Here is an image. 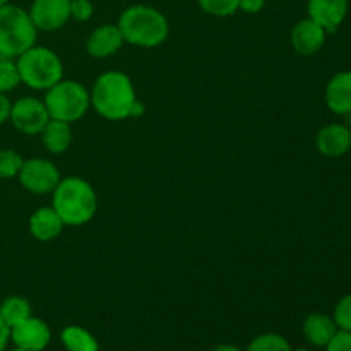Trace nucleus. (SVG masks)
I'll return each instance as SVG.
<instances>
[{
	"label": "nucleus",
	"instance_id": "6e6552de",
	"mask_svg": "<svg viewBox=\"0 0 351 351\" xmlns=\"http://www.w3.org/2000/svg\"><path fill=\"white\" fill-rule=\"evenodd\" d=\"M9 120L19 132L27 134V136H36L41 134L45 125L50 120L48 110L41 99L33 98V96H24L17 101L12 103Z\"/></svg>",
	"mask_w": 351,
	"mask_h": 351
},
{
	"label": "nucleus",
	"instance_id": "4be33fe9",
	"mask_svg": "<svg viewBox=\"0 0 351 351\" xmlns=\"http://www.w3.org/2000/svg\"><path fill=\"white\" fill-rule=\"evenodd\" d=\"M21 84L17 64L12 58L0 57V93H9Z\"/></svg>",
	"mask_w": 351,
	"mask_h": 351
},
{
	"label": "nucleus",
	"instance_id": "b1692460",
	"mask_svg": "<svg viewBox=\"0 0 351 351\" xmlns=\"http://www.w3.org/2000/svg\"><path fill=\"white\" fill-rule=\"evenodd\" d=\"M24 160L14 149H0V178H16Z\"/></svg>",
	"mask_w": 351,
	"mask_h": 351
},
{
	"label": "nucleus",
	"instance_id": "a878e982",
	"mask_svg": "<svg viewBox=\"0 0 351 351\" xmlns=\"http://www.w3.org/2000/svg\"><path fill=\"white\" fill-rule=\"evenodd\" d=\"M95 14V5L91 0H71V19L86 23Z\"/></svg>",
	"mask_w": 351,
	"mask_h": 351
},
{
	"label": "nucleus",
	"instance_id": "72a5a7b5",
	"mask_svg": "<svg viewBox=\"0 0 351 351\" xmlns=\"http://www.w3.org/2000/svg\"><path fill=\"white\" fill-rule=\"evenodd\" d=\"M295 351H311V350H307V348H298V350H295Z\"/></svg>",
	"mask_w": 351,
	"mask_h": 351
},
{
	"label": "nucleus",
	"instance_id": "f257e3e1",
	"mask_svg": "<svg viewBox=\"0 0 351 351\" xmlns=\"http://www.w3.org/2000/svg\"><path fill=\"white\" fill-rule=\"evenodd\" d=\"M89 96L96 113L112 122L129 119L134 101L137 99L130 77L119 71L103 72L95 81Z\"/></svg>",
	"mask_w": 351,
	"mask_h": 351
},
{
	"label": "nucleus",
	"instance_id": "5701e85b",
	"mask_svg": "<svg viewBox=\"0 0 351 351\" xmlns=\"http://www.w3.org/2000/svg\"><path fill=\"white\" fill-rule=\"evenodd\" d=\"M206 14L215 17H228L239 10L240 0H197Z\"/></svg>",
	"mask_w": 351,
	"mask_h": 351
},
{
	"label": "nucleus",
	"instance_id": "2eb2a0df",
	"mask_svg": "<svg viewBox=\"0 0 351 351\" xmlns=\"http://www.w3.org/2000/svg\"><path fill=\"white\" fill-rule=\"evenodd\" d=\"M315 143H317V149L324 156H343L351 147V130L346 125L331 123L319 130Z\"/></svg>",
	"mask_w": 351,
	"mask_h": 351
},
{
	"label": "nucleus",
	"instance_id": "aec40b11",
	"mask_svg": "<svg viewBox=\"0 0 351 351\" xmlns=\"http://www.w3.org/2000/svg\"><path fill=\"white\" fill-rule=\"evenodd\" d=\"M0 317L5 322L9 328H14L19 322L26 321L27 317H31V304L27 302V298L17 297H7L5 300L0 304Z\"/></svg>",
	"mask_w": 351,
	"mask_h": 351
},
{
	"label": "nucleus",
	"instance_id": "412c9836",
	"mask_svg": "<svg viewBox=\"0 0 351 351\" xmlns=\"http://www.w3.org/2000/svg\"><path fill=\"white\" fill-rule=\"evenodd\" d=\"M245 351H291V346L281 335L266 332L254 338Z\"/></svg>",
	"mask_w": 351,
	"mask_h": 351
},
{
	"label": "nucleus",
	"instance_id": "0eeeda50",
	"mask_svg": "<svg viewBox=\"0 0 351 351\" xmlns=\"http://www.w3.org/2000/svg\"><path fill=\"white\" fill-rule=\"evenodd\" d=\"M17 178H19V184L27 192L38 195L51 194L58 185V182L62 180L58 168L50 160H45V158L24 160Z\"/></svg>",
	"mask_w": 351,
	"mask_h": 351
},
{
	"label": "nucleus",
	"instance_id": "bb28decb",
	"mask_svg": "<svg viewBox=\"0 0 351 351\" xmlns=\"http://www.w3.org/2000/svg\"><path fill=\"white\" fill-rule=\"evenodd\" d=\"M326 351H351V332L338 329L335 338L326 346Z\"/></svg>",
	"mask_w": 351,
	"mask_h": 351
},
{
	"label": "nucleus",
	"instance_id": "f8f14e48",
	"mask_svg": "<svg viewBox=\"0 0 351 351\" xmlns=\"http://www.w3.org/2000/svg\"><path fill=\"white\" fill-rule=\"evenodd\" d=\"M326 29L311 17L302 19L291 29V47L298 55H315L326 43Z\"/></svg>",
	"mask_w": 351,
	"mask_h": 351
},
{
	"label": "nucleus",
	"instance_id": "6ab92c4d",
	"mask_svg": "<svg viewBox=\"0 0 351 351\" xmlns=\"http://www.w3.org/2000/svg\"><path fill=\"white\" fill-rule=\"evenodd\" d=\"M67 351H99L98 339L81 326H67L60 335Z\"/></svg>",
	"mask_w": 351,
	"mask_h": 351
},
{
	"label": "nucleus",
	"instance_id": "9b49d317",
	"mask_svg": "<svg viewBox=\"0 0 351 351\" xmlns=\"http://www.w3.org/2000/svg\"><path fill=\"white\" fill-rule=\"evenodd\" d=\"M307 12L326 33H335L348 14V0H308Z\"/></svg>",
	"mask_w": 351,
	"mask_h": 351
},
{
	"label": "nucleus",
	"instance_id": "f3484780",
	"mask_svg": "<svg viewBox=\"0 0 351 351\" xmlns=\"http://www.w3.org/2000/svg\"><path fill=\"white\" fill-rule=\"evenodd\" d=\"M336 332H338V326H336L335 319L326 314L314 312L304 322L305 338L311 345L317 346V348H326L329 341L335 338Z\"/></svg>",
	"mask_w": 351,
	"mask_h": 351
},
{
	"label": "nucleus",
	"instance_id": "39448f33",
	"mask_svg": "<svg viewBox=\"0 0 351 351\" xmlns=\"http://www.w3.org/2000/svg\"><path fill=\"white\" fill-rule=\"evenodd\" d=\"M21 82L36 91H47L64 79L60 57L47 47H31L17 57Z\"/></svg>",
	"mask_w": 351,
	"mask_h": 351
},
{
	"label": "nucleus",
	"instance_id": "393cba45",
	"mask_svg": "<svg viewBox=\"0 0 351 351\" xmlns=\"http://www.w3.org/2000/svg\"><path fill=\"white\" fill-rule=\"evenodd\" d=\"M332 319H335L338 329L351 332V293L338 302Z\"/></svg>",
	"mask_w": 351,
	"mask_h": 351
},
{
	"label": "nucleus",
	"instance_id": "1a4fd4ad",
	"mask_svg": "<svg viewBox=\"0 0 351 351\" xmlns=\"http://www.w3.org/2000/svg\"><path fill=\"white\" fill-rule=\"evenodd\" d=\"M27 12L38 31H57L71 19V0H33Z\"/></svg>",
	"mask_w": 351,
	"mask_h": 351
},
{
	"label": "nucleus",
	"instance_id": "f03ea898",
	"mask_svg": "<svg viewBox=\"0 0 351 351\" xmlns=\"http://www.w3.org/2000/svg\"><path fill=\"white\" fill-rule=\"evenodd\" d=\"M117 26L125 43L141 48L160 47L170 33L167 16L161 10L144 3L127 7L120 14Z\"/></svg>",
	"mask_w": 351,
	"mask_h": 351
},
{
	"label": "nucleus",
	"instance_id": "c756f323",
	"mask_svg": "<svg viewBox=\"0 0 351 351\" xmlns=\"http://www.w3.org/2000/svg\"><path fill=\"white\" fill-rule=\"evenodd\" d=\"M10 341V328L0 317V351L5 350L7 343Z\"/></svg>",
	"mask_w": 351,
	"mask_h": 351
},
{
	"label": "nucleus",
	"instance_id": "dca6fc26",
	"mask_svg": "<svg viewBox=\"0 0 351 351\" xmlns=\"http://www.w3.org/2000/svg\"><path fill=\"white\" fill-rule=\"evenodd\" d=\"M64 226V221L51 206L40 208L29 218V233L40 242H50V240L57 239Z\"/></svg>",
	"mask_w": 351,
	"mask_h": 351
},
{
	"label": "nucleus",
	"instance_id": "9d476101",
	"mask_svg": "<svg viewBox=\"0 0 351 351\" xmlns=\"http://www.w3.org/2000/svg\"><path fill=\"white\" fill-rule=\"evenodd\" d=\"M51 339L50 328L43 319L27 317L26 321L19 322L10 328V341L16 348L26 351H43Z\"/></svg>",
	"mask_w": 351,
	"mask_h": 351
},
{
	"label": "nucleus",
	"instance_id": "20e7f679",
	"mask_svg": "<svg viewBox=\"0 0 351 351\" xmlns=\"http://www.w3.org/2000/svg\"><path fill=\"white\" fill-rule=\"evenodd\" d=\"M36 36L27 10L14 3L0 7V57L17 58L36 45Z\"/></svg>",
	"mask_w": 351,
	"mask_h": 351
},
{
	"label": "nucleus",
	"instance_id": "473e14b6",
	"mask_svg": "<svg viewBox=\"0 0 351 351\" xmlns=\"http://www.w3.org/2000/svg\"><path fill=\"white\" fill-rule=\"evenodd\" d=\"M7 3H10V0H0V7L7 5Z\"/></svg>",
	"mask_w": 351,
	"mask_h": 351
},
{
	"label": "nucleus",
	"instance_id": "7c9ffc66",
	"mask_svg": "<svg viewBox=\"0 0 351 351\" xmlns=\"http://www.w3.org/2000/svg\"><path fill=\"white\" fill-rule=\"evenodd\" d=\"M144 112H146V106H144L139 99H136L132 105V110H130V117H134V119H139V117L144 115Z\"/></svg>",
	"mask_w": 351,
	"mask_h": 351
},
{
	"label": "nucleus",
	"instance_id": "7ed1b4c3",
	"mask_svg": "<svg viewBox=\"0 0 351 351\" xmlns=\"http://www.w3.org/2000/svg\"><path fill=\"white\" fill-rule=\"evenodd\" d=\"M51 208L57 211L65 226H81L93 219L98 209V197L88 180L67 177L55 187Z\"/></svg>",
	"mask_w": 351,
	"mask_h": 351
},
{
	"label": "nucleus",
	"instance_id": "2f4dec72",
	"mask_svg": "<svg viewBox=\"0 0 351 351\" xmlns=\"http://www.w3.org/2000/svg\"><path fill=\"white\" fill-rule=\"evenodd\" d=\"M211 351H243V350H240L239 346H233V345H219L216 346V348H213Z\"/></svg>",
	"mask_w": 351,
	"mask_h": 351
},
{
	"label": "nucleus",
	"instance_id": "c85d7f7f",
	"mask_svg": "<svg viewBox=\"0 0 351 351\" xmlns=\"http://www.w3.org/2000/svg\"><path fill=\"white\" fill-rule=\"evenodd\" d=\"M10 108H12V103H10V99L7 98L5 93H0V125L9 120Z\"/></svg>",
	"mask_w": 351,
	"mask_h": 351
},
{
	"label": "nucleus",
	"instance_id": "a211bd4d",
	"mask_svg": "<svg viewBox=\"0 0 351 351\" xmlns=\"http://www.w3.org/2000/svg\"><path fill=\"white\" fill-rule=\"evenodd\" d=\"M41 141L43 146L47 147L48 153L60 154L69 149L72 143V129L71 123L62 122V120L50 119L45 129L41 130Z\"/></svg>",
	"mask_w": 351,
	"mask_h": 351
},
{
	"label": "nucleus",
	"instance_id": "f704fd0d",
	"mask_svg": "<svg viewBox=\"0 0 351 351\" xmlns=\"http://www.w3.org/2000/svg\"><path fill=\"white\" fill-rule=\"evenodd\" d=\"M10 351H26V350H21V348H14V350H10Z\"/></svg>",
	"mask_w": 351,
	"mask_h": 351
},
{
	"label": "nucleus",
	"instance_id": "4468645a",
	"mask_svg": "<svg viewBox=\"0 0 351 351\" xmlns=\"http://www.w3.org/2000/svg\"><path fill=\"white\" fill-rule=\"evenodd\" d=\"M326 105L336 115L351 113V71L332 75L326 86Z\"/></svg>",
	"mask_w": 351,
	"mask_h": 351
},
{
	"label": "nucleus",
	"instance_id": "ddd939ff",
	"mask_svg": "<svg viewBox=\"0 0 351 351\" xmlns=\"http://www.w3.org/2000/svg\"><path fill=\"white\" fill-rule=\"evenodd\" d=\"M123 43L125 41H123V36L117 24H103V26L96 27L88 36L86 50L91 57L106 58L117 53Z\"/></svg>",
	"mask_w": 351,
	"mask_h": 351
},
{
	"label": "nucleus",
	"instance_id": "423d86ee",
	"mask_svg": "<svg viewBox=\"0 0 351 351\" xmlns=\"http://www.w3.org/2000/svg\"><path fill=\"white\" fill-rule=\"evenodd\" d=\"M43 103L50 119L72 123L86 115L91 106V96L88 89L77 81L62 79L50 89H47Z\"/></svg>",
	"mask_w": 351,
	"mask_h": 351
},
{
	"label": "nucleus",
	"instance_id": "cd10ccee",
	"mask_svg": "<svg viewBox=\"0 0 351 351\" xmlns=\"http://www.w3.org/2000/svg\"><path fill=\"white\" fill-rule=\"evenodd\" d=\"M266 0H240L239 10H243L245 14H257L264 9Z\"/></svg>",
	"mask_w": 351,
	"mask_h": 351
}]
</instances>
